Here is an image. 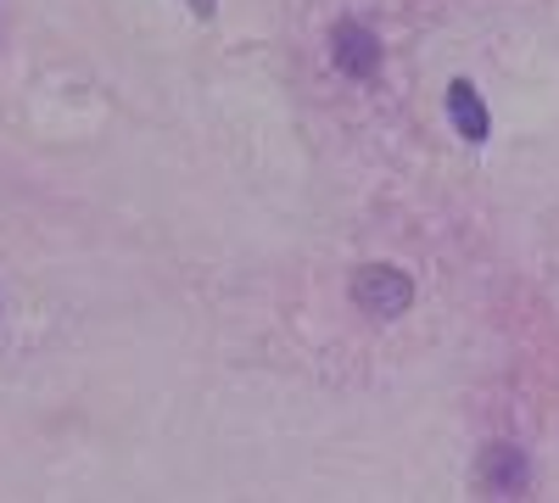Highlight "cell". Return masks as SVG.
I'll use <instances>...</instances> for the list:
<instances>
[{"instance_id":"cell-1","label":"cell","mask_w":559,"mask_h":503,"mask_svg":"<svg viewBox=\"0 0 559 503\" xmlns=\"http://www.w3.org/2000/svg\"><path fill=\"white\" fill-rule=\"evenodd\" d=\"M353 302L364 313H376V319H397L414 302V280L403 268H392V263H364L353 274Z\"/></svg>"},{"instance_id":"cell-2","label":"cell","mask_w":559,"mask_h":503,"mask_svg":"<svg viewBox=\"0 0 559 503\" xmlns=\"http://www.w3.org/2000/svg\"><path fill=\"white\" fill-rule=\"evenodd\" d=\"M331 62L347 73V79H369L381 68V39L369 34L364 23H336L331 34Z\"/></svg>"},{"instance_id":"cell-3","label":"cell","mask_w":559,"mask_h":503,"mask_svg":"<svg viewBox=\"0 0 559 503\" xmlns=\"http://www.w3.org/2000/svg\"><path fill=\"white\" fill-rule=\"evenodd\" d=\"M481 481H487L492 492H521V487H526V453H521L515 442H492V447L481 453Z\"/></svg>"},{"instance_id":"cell-4","label":"cell","mask_w":559,"mask_h":503,"mask_svg":"<svg viewBox=\"0 0 559 503\" xmlns=\"http://www.w3.org/2000/svg\"><path fill=\"white\" fill-rule=\"evenodd\" d=\"M448 118H453V129L464 134V141H487V129H492V118H487L481 96L471 89V79H453L448 84Z\"/></svg>"},{"instance_id":"cell-5","label":"cell","mask_w":559,"mask_h":503,"mask_svg":"<svg viewBox=\"0 0 559 503\" xmlns=\"http://www.w3.org/2000/svg\"><path fill=\"white\" fill-rule=\"evenodd\" d=\"M191 7H197V12H213V0H191Z\"/></svg>"}]
</instances>
